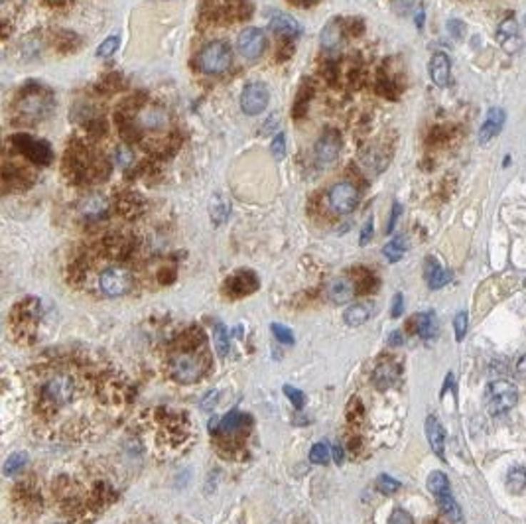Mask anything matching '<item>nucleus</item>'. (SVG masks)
I'll list each match as a JSON object with an SVG mask.
<instances>
[{
  "instance_id": "f257e3e1",
  "label": "nucleus",
  "mask_w": 526,
  "mask_h": 524,
  "mask_svg": "<svg viewBox=\"0 0 526 524\" xmlns=\"http://www.w3.org/2000/svg\"><path fill=\"white\" fill-rule=\"evenodd\" d=\"M518 400V391L517 386L505 381V378H499V381H493L489 383L485 388V404L487 408L491 410V414H507L510 408H515V404Z\"/></svg>"
},
{
  "instance_id": "f03ea898",
  "label": "nucleus",
  "mask_w": 526,
  "mask_h": 524,
  "mask_svg": "<svg viewBox=\"0 0 526 524\" xmlns=\"http://www.w3.org/2000/svg\"><path fill=\"white\" fill-rule=\"evenodd\" d=\"M199 69L207 75H217L227 71L231 64V49L225 41H211L201 49L198 58Z\"/></svg>"
},
{
  "instance_id": "7ed1b4c3",
  "label": "nucleus",
  "mask_w": 526,
  "mask_h": 524,
  "mask_svg": "<svg viewBox=\"0 0 526 524\" xmlns=\"http://www.w3.org/2000/svg\"><path fill=\"white\" fill-rule=\"evenodd\" d=\"M170 369H172V377L178 383L189 385V383H196V381L203 377L206 365H203V361L196 357V355H191V353H180V355L173 357Z\"/></svg>"
},
{
  "instance_id": "20e7f679",
  "label": "nucleus",
  "mask_w": 526,
  "mask_h": 524,
  "mask_svg": "<svg viewBox=\"0 0 526 524\" xmlns=\"http://www.w3.org/2000/svg\"><path fill=\"white\" fill-rule=\"evenodd\" d=\"M12 142L18 148V152H22L26 158H30L34 164L48 166L54 158V150L46 140L34 138L30 134H16V136H12Z\"/></svg>"
},
{
  "instance_id": "39448f33",
  "label": "nucleus",
  "mask_w": 526,
  "mask_h": 524,
  "mask_svg": "<svg viewBox=\"0 0 526 524\" xmlns=\"http://www.w3.org/2000/svg\"><path fill=\"white\" fill-rule=\"evenodd\" d=\"M99 286L111 298L124 296L132 288V274L126 268L113 266V268H107V271L101 274Z\"/></svg>"
},
{
  "instance_id": "423d86ee",
  "label": "nucleus",
  "mask_w": 526,
  "mask_h": 524,
  "mask_svg": "<svg viewBox=\"0 0 526 524\" xmlns=\"http://www.w3.org/2000/svg\"><path fill=\"white\" fill-rule=\"evenodd\" d=\"M328 197L331 209L338 211V213H351L355 207H357V203H359V191L349 181L335 183L333 188L329 189Z\"/></svg>"
},
{
  "instance_id": "0eeeda50",
  "label": "nucleus",
  "mask_w": 526,
  "mask_h": 524,
  "mask_svg": "<svg viewBox=\"0 0 526 524\" xmlns=\"http://www.w3.org/2000/svg\"><path fill=\"white\" fill-rule=\"evenodd\" d=\"M268 99H270V93L264 83H248L241 95V109L247 115H258L266 109Z\"/></svg>"
},
{
  "instance_id": "6e6552de",
  "label": "nucleus",
  "mask_w": 526,
  "mask_h": 524,
  "mask_svg": "<svg viewBox=\"0 0 526 524\" xmlns=\"http://www.w3.org/2000/svg\"><path fill=\"white\" fill-rule=\"evenodd\" d=\"M74 394L75 383L74 378L67 377V375H56V377L48 381V385L44 388V398L50 404H56V406L67 404L74 398Z\"/></svg>"
},
{
  "instance_id": "1a4fd4ad",
  "label": "nucleus",
  "mask_w": 526,
  "mask_h": 524,
  "mask_svg": "<svg viewBox=\"0 0 526 524\" xmlns=\"http://www.w3.org/2000/svg\"><path fill=\"white\" fill-rule=\"evenodd\" d=\"M238 54L247 59H258L266 48V36L258 28H247L238 34L237 40Z\"/></svg>"
},
{
  "instance_id": "9d476101",
  "label": "nucleus",
  "mask_w": 526,
  "mask_h": 524,
  "mask_svg": "<svg viewBox=\"0 0 526 524\" xmlns=\"http://www.w3.org/2000/svg\"><path fill=\"white\" fill-rule=\"evenodd\" d=\"M339 150H341V136H339L338 131H328L323 132L315 144V158L321 164H329L338 158Z\"/></svg>"
},
{
  "instance_id": "9b49d317",
  "label": "nucleus",
  "mask_w": 526,
  "mask_h": 524,
  "mask_svg": "<svg viewBox=\"0 0 526 524\" xmlns=\"http://www.w3.org/2000/svg\"><path fill=\"white\" fill-rule=\"evenodd\" d=\"M258 288V278L251 271H241L225 282V290L235 298L253 294Z\"/></svg>"
},
{
  "instance_id": "f8f14e48",
  "label": "nucleus",
  "mask_w": 526,
  "mask_h": 524,
  "mask_svg": "<svg viewBox=\"0 0 526 524\" xmlns=\"http://www.w3.org/2000/svg\"><path fill=\"white\" fill-rule=\"evenodd\" d=\"M18 111L26 116V119H41L50 113V103H48V97L41 95V93H32V95H24L20 105H18Z\"/></svg>"
},
{
  "instance_id": "ddd939ff",
  "label": "nucleus",
  "mask_w": 526,
  "mask_h": 524,
  "mask_svg": "<svg viewBox=\"0 0 526 524\" xmlns=\"http://www.w3.org/2000/svg\"><path fill=\"white\" fill-rule=\"evenodd\" d=\"M398 377H400V367L396 363H393V361H385L373 373V383L380 391H387V388L396 385Z\"/></svg>"
},
{
  "instance_id": "4468645a",
  "label": "nucleus",
  "mask_w": 526,
  "mask_h": 524,
  "mask_svg": "<svg viewBox=\"0 0 526 524\" xmlns=\"http://www.w3.org/2000/svg\"><path fill=\"white\" fill-rule=\"evenodd\" d=\"M502 124H505V111L502 109H491L485 123L481 124V129H479V144H487L489 140L495 138L501 132Z\"/></svg>"
},
{
  "instance_id": "2eb2a0df",
  "label": "nucleus",
  "mask_w": 526,
  "mask_h": 524,
  "mask_svg": "<svg viewBox=\"0 0 526 524\" xmlns=\"http://www.w3.org/2000/svg\"><path fill=\"white\" fill-rule=\"evenodd\" d=\"M450 74H452V61L450 58L438 51L434 54V58L430 61V75H432V81L436 83L438 87H445L450 83Z\"/></svg>"
},
{
  "instance_id": "dca6fc26",
  "label": "nucleus",
  "mask_w": 526,
  "mask_h": 524,
  "mask_svg": "<svg viewBox=\"0 0 526 524\" xmlns=\"http://www.w3.org/2000/svg\"><path fill=\"white\" fill-rule=\"evenodd\" d=\"M328 296L329 300L335 303L349 302V300L355 296V282L353 280L345 278V276L331 280V284L328 286Z\"/></svg>"
},
{
  "instance_id": "f3484780",
  "label": "nucleus",
  "mask_w": 526,
  "mask_h": 524,
  "mask_svg": "<svg viewBox=\"0 0 526 524\" xmlns=\"http://www.w3.org/2000/svg\"><path fill=\"white\" fill-rule=\"evenodd\" d=\"M426 435L428 442L432 445V450L436 455L444 458V445H445V432L442 424L438 422V418L430 416L426 420Z\"/></svg>"
},
{
  "instance_id": "a211bd4d",
  "label": "nucleus",
  "mask_w": 526,
  "mask_h": 524,
  "mask_svg": "<svg viewBox=\"0 0 526 524\" xmlns=\"http://www.w3.org/2000/svg\"><path fill=\"white\" fill-rule=\"evenodd\" d=\"M426 280L428 286L432 290L445 286L450 280H452V272L445 271L444 266H440V262L436 258H428L426 261Z\"/></svg>"
},
{
  "instance_id": "6ab92c4d",
  "label": "nucleus",
  "mask_w": 526,
  "mask_h": 524,
  "mask_svg": "<svg viewBox=\"0 0 526 524\" xmlns=\"http://www.w3.org/2000/svg\"><path fill=\"white\" fill-rule=\"evenodd\" d=\"M497 40L501 41L507 51H517L518 46H520V40H518V24L512 20V18L505 20V22L499 26Z\"/></svg>"
},
{
  "instance_id": "aec40b11",
  "label": "nucleus",
  "mask_w": 526,
  "mask_h": 524,
  "mask_svg": "<svg viewBox=\"0 0 526 524\" xmlns=\"http://www.w3.org/2000/svg\"><path fill=\"white\" fill-rule=\"evenodd\" d=\"M268 26H270L272 32L284 34V36H298L300 34V24H298L296 18H292L290 14H284V12H276L270 18Z\"/></svg>"
},
{
  "instance_id": "412c9836",
  "label": "nucleus",
  "mask_w": 526,
  "mask_h": 524,
  "mask_svg": "<svg viewBox=\"0 0 526 524\" xmlns=\"http://www.w3.org/2000/svg\"><path fill=\"white\" fill-rule=\"evenodd\" d=\"M251 422H253V418L248 416V414H243L238 410H231L229 414L221 420L219 432H223V434H235L238 430H245V426H248Z\"/></svg>"
},
{
  "instance_id": "4be33fe9",
  "label": "nucleus",
  "mask_w": 526,
  "mask_h": 524,
  "mask_svg": "<svg viewBox=\"0 0 526 524\" xmlns=\"http://www.w3.org/2000/svg\"><path fill=\"white\" fill-rule=\"evenodd\" d=\"M412 326L416 328V331H418V336L422 339H432V337L438 336V321L436 316L432 311L414 316L412 318Z\"/></svg>"
},
{
  "instance_id": "5701e85b",
  "label": "nucleus",
  "mask_w": 526,
  "mask_h": 524,
  "mask_svg": "<svg viewBox=\"0 0 526 524\" xmlns=\"http://www.w3.org/2000/svg\"><path fill=\"white\" fill-rule=\"evenodd\" d=\"M321 46L328 51H338L343 46V30L339 22H331L325 26V30L321 32Z\"/></svg>"
},
{
  "instance_id": "b1692460",
  "label": "nucleus",
  "mask_w": 526,
  "mask_h": 524,
  "mask_svg": "<svg viewBox=\"0 0 526 524\" xmlns=\"http://www.w3.org/2000/svg\"><path fill=\"white\" fill-rule=\"evenodd\" d=\"M373 316V306L369 303H353L343 313L347 326H363Z\"/></svg>"
},
{
  "instance_id": "393cba45",
  "label": "nucleus",
  "mask_w": 526,
  "mask_h": 524,
  "mask_svg": "<svg viewBox=\"0 0 526 524\" xmlns=\"http://www.w3.org/2000/svg\"><path fill=\"white\" fill-rule=\"evenodd\" d=\"M438 505L442 508V513L447 516V520H452V523L460 524L463 520V513H461L460 505L455 503V499L452 497V493H444V495H440L436 497Z\"/></svg>"
},
{
  "instance_id": "a878e982",
  "label": "nucleus",
  "mask_w": 526,
  "mask_h": 524,
  "mask_svg": "<svg viewBox=\"0 0 526 524\" xmlns=\"http://www.w3.org/2000/svg\"><path fill=\"white\" fill-rule=\"evenodd\" d=\"M28 465V455L22 453V451H18V453H12L6 461H4V467H2V471H4V475L6 477H14L18 473H22V469Z\"/></svg>"
},
{
  "instance_id": "bb28decb",
  "label": "nucleus",
  "mask_w": 526,
  "mask_h": 524,
  "mask_svg": "<svg viewBox=\"0 0 526 524\" xmlns=\"http://www.w3.org/2000/svg\"><path fill=\"white\" fill-rule=\"evenodd\" d=\"M428 489L434 493V497H440L444 493H450V481L442 471H432L428 477Z\"/></svg>"
},
{
  "instance_id": "cd10ccee",
  "label": "nucleus",
  "mask_w": 526,
  "mask_h": 524,
  "mask_svg": "<svg viewBox=\"0 0 526 524\" xmlns=\"http://www.w3.org/2000/svg\"><path fill=\"white\" fill-rule=\"evenodd\" d=\"M105 209H107V203H105V199H101L99 196L89 197L81 207L83 215H85V217H91V219L101 217V215L105 213Z\"/></svg>"
},
{
  "instance_id": "c85d7f7f",
  "label": "nucleus",
  "mask_w": 526,
  "mask_h": 524,
  "mask_svg": "<svg viewBox=\"0 0 526 524\" xmlns=\"http://www.w3.org/2000/svg\"><path fill=\"white\" fill-rule=\"evenodd\" d=\"M383 253H385V256L388 258V262H398L404 256V253H406V238L396 237L395 241H390V243L383 248Z\"/></svg>"
},
{
  "instance_id": "c756f323",
  "label": "nucleus",
  "mask_w": 526,
  "mask_h": 524,
  "mask_svg": "<svg viewBox=\"0 0 526 524\" xmlns=\"http://www.w3.org/2000/svg\"><path fill=\"white\" fill-rule=\"evenodd\" d=\"M213 341H215V349L217 353L225 357L229 353V333H227V328L223 326L221 321L215 323V331H213Z\"/></svg>"
},
{
  "instance_id": "7c9ffc66",
  "label": "nucleus",
  "mask_w": 526,
  "mask_h": 524,
  "mask_svg": "<svg viewBox=\"0 0 526 524\" xmlns=\"http://www.w3.org/2000/svg\"><path fill=\"white\" fill-rule=\"evenodd\" d=\"M525 483H526V473L525 467L517 465L510 469L509 473V489L512 493H522L525 491Z\"/></svg>"
},
{
  "instance_id": "2f4dec72",
  "label": "nucleus",
  "mask_w": 526,
  "mask_h": 524,
  "mask_svg": "<svg viewBox=\"0 0 526 524\" xmlns=\"http://www.w3.org/2000/svg\"><path fill=\"white\" fill-rule=\"evenodd\" d=\"M310 461L315 465H325L329 461V445L325 442H318L310 451Z\"/></svg>"
},
{
  "instance_id": "473e14b6",
  "label": "nucleus",
  "mask_w": 526,
  "mask_h": 524,
  "mask_svg": "<svg viewBox=\"0 0 526 524\" xmlns=\"http://www.w3.org/2000/svg\"><path fill=\"white\" fill-rule=\"evenodd\" d=\"M142 121H144V124L150 126V129H156V126H162V124H164L166 113L162 109H150L148 113L142 116Z\"/></svg>"
},
{
  "instance_id": "72a5a7b5",
  "label": "nucleus",
  "mask_w": 526,
  "mask_h": 524,
  "mask_svg": "<svg viewBox=\"0 0 526 524\" xmlns=\"http://www.w3.org/2000/svg\"><path fill=\"white\" fill-rule=\"evenodd\" d=\"M377 487H378V491H383L385 495H393V493H396L398 489H400V483L396 481L395 477L380 475L377 479Z\"/></svg>"
},
{
  "instance_id": "f704fd0d",
  "label": "nucleus",
  "mask_w": 526,
  "mask_h": 524,
  "mask_svg": "<svg viewBox=\"0 0 526 524\" xmlns=\"http://www.w3.org/2000/svg\"><path fill=\"white\" fill-rule=\"evenodd\" d=\"M116 48H118V38H116V36H111V38H107V40L103 41L99 48H97V56H99V58H111V56L116 51Z\"/></svg>"
},
{
  "instance_id": "c9c22d12",
  "label": "nucleus",
  "mask_w": 526,
  "mask_h": 524,
  "mask_svg": "<svg viewBox=\"0 0 526 524\" xmlns=\"http://www.w3.org/2000/svg\"><path fill=\"white\" fill-rule=\"evenodd\" d=\"M282 391H284V394H286V396H288L290 402H292V404H294V406H296L298 410H302V408H304V404H305V394L302 393V391H298V388H294V386H290V385L284 386V388H282Z\"/></svg>"
},
{
  "instance_id": "e433bc0d",
  "label": "nucleus",
  "mask_w": 526,
  "mask_h": 524,
  "mask_svg": "<svg viewBox=\"0 0 526 524\" xmlns=\"http://www.w3.org/2000/svg\"><path fill=\"white\" fill-rule=\"evenodd\" d=\"M270 150H272V156L276 158V160H282L284 156H286V138H284V134L278 132L274 140H272L270 144Z\"/></svg>"
},
{
  "instance_id": "4c0bfd02",
  "label": "nucleus",
  "mask_w": 526,
  "mask_h": 524,
  "mask_svg": "<svg viewBox=\"0 0 526 524\" xmlns=\"http://www.w3.org/2000/svg\"><path fill=\"white\" fill-rule=\"evenodd\" d=\"M270 329L280 343H294V333H292L288 328H284V326H280V323H272Z\"/></svg>"
},
{
  "instance_id": "58836bf2",
  "label": "nucleus",
  "mask_w": 526,
  "mask_h": 524,
  "mask_svg": "<svg viewBox=\"0 0 526 524\" xmlns=\"http://www.w3.org/2000/svg\"><path fill=\"white\" fill-rule=\"evenodd\" d=\"M453 326H455V339L461 341L465 333H467V313L465 311H460L453 320Z\"/></svg>"
},
{
  "instance_id": "ea45409f",
  "label": "nucleus",
  "mask_w": 526,
  "mask_h": 524,
  "mask_svg": "<svg viewBox=\"0 0 526 524\" xmlns=\"http://www.w3.org/2000/svg\"><path fill=\"white\" fill-rule=\"evenodd\" d=\"M388 524H414L412 516L404 508H396L395 513L388 518Z\"/></svg>"
},
{
  "instance_id": "a19ab883",
  "label": "nucleus",
  "mask_w": 526,
  "mask_h": 524,
  "mask_svg": "<svg viewBox=\"0 0 526 524\" xmlns=\"http://www.w3.org/2000/svg\"><path fill=\"white\" fill-rule=\"evenodd\" d=\"M229 213V205L227 203H213L211 205V215L215 217V221L221 223Z\"/></svg>"
},
{
  "instance_id": "79ce46f5",
  "label": "nucleus",
  "mask_w": 526,
  "mask_h": 524,
  "mask_svg": "<svg viewBox=\"0 0 526 524\" xmlns=\"http://www.w3.org/2000/svg\"><path fill=\"white\" fill-rule=\"evenodd\" d=\"M447 30H450V34H452L453 38H463V32H465V24L463 22H460V20H450L447 22Z\"/></svg>"
},
{
  "instance_id": "37998d69",
  "label": "nucleus",
  "mask_w": 526,
  "mask_h": 524,
  "mask_svg": "<svg viewBox=\"0 0 526 524\" xmlns=\"http://www.w3.org/2000/svg\"><path fill=\"white\" fill-rule=\"evenodd\" d=\"M373 229H375V223H373V217H370L369 221H367V225L363 227L361 238H359V245L365 246V245H367V243H369L370 238H373Z\"/></svg>"
},
{
  "instance_id": "c03bdc74",
  "label": "nucleus",
  "mask_w": 526,
  "mask_h": 524,
  "mask_svg": "<svg viewBox=\"0 0 526 524\" xmlns=\"http://www.w3.org/2000/svg\"><path fill=\"white\" fill-rule=\"evenodd\" d=\"M404 311V298L403 294H396L395 300H393V310H390V316L393 318H400Z\"/></svg>"
},
{
  "instance_id": "a18cd8bd",
  "label": "nucleus",
  "mask_w": 526,
  "mask_h": 524,
  "mask_svg": "<svg viewBox=\"0 0 526 524\" xmlns=\"http://www.w3.org/2000/svg\"><path fill=\"white\" fill-rule=\"evenodd\" d=\"M400 211H403V207H400L398 201H395V205H393V213H390V219H388L387 233H393V231H395V225H396V221H398V215H400Z\"/></svg>"
},
{
  "instance_id": "49530a36",
  "label": "nucleus",
  "mask_w": 526,
  "mask_h": 524,
  "mask_svg": "<svg viewBox=\"0 0 526 524\" xmlns=\"http://www.w3.org/2000/svg\"><path fill=\"white\" fill-rule=\"evenodd\" d=\"M116 162H118V166L131 164L132 162L131 150H126V148H118V150H116Z\"/></svg>"
},
{
  "instance_id": "de8ad7c7",
  "label": "nucleus",
  "mask_w": 526,
  "mask_h": 524,
  "mask_svg": "<svg viewBox=\"0 0 526 524\" xmlns=\"http://www.w3.org/2000/svg\"><path fill=\"white\" fill-rule=\"evenodd\" d=\"M217 396H219V393L217 391H213V393H209L206 396V400L201 402V408L203 410H209V408H213L215 406V402H217Z\"/></svg>"
},
{
  "instance_id": "09e8293b",
  "label": "nucleus",
  "mask_w": 526,
  "mask_h": 524,
  "mask_svg": "<svg viewBox=\"0 0 526 524\" xmlns=\"http://www.w3.org/2000/svg\"><path fill=\"white\" fill-rule=\"evenodd\" d=\"M403 341H404V337L400 331H393L390 337H388V345H390V347H398V345H403Z\"/></svg>"
},
{
  "instance_id": "8fccbe9b",
  "label": "nucleus",
  "mask_w": 526,
  "mask_h": 524,
  "mask_svg": "<svg viewBox=\"0 0 526 524\" xmlns=\"http://www.w3.org/2000/svg\"><path fill=\"white\" fill-rule=\"evenodd\" d=\"M333 459H335V463H343V459H345V451L339 443L333 445Z\"/></svg>"
},
{
  "instance_id": "3c124183",
  "label": "nucleus",
  "mask_w": 526,
  "mask_h": 524,
  "mask_svg": "<svg viewBox=\"0 0 526 524\" xmlns=\"http://www.w3.org/2000/svg\"><path fill=\"white\" fill-rule=\"evenodd\" d=\"M416 24H418V28L424 26V10H418V14H416Z\"/></svg>"
},
{
  "instance_id": "603ef678",
  "label": "nucleus",
  "mask_w": 526,
  "mask_h": 524,
  "mask_svg": "<svg viewBox=\"0 0 526 524\" xmlns=\"http://www.w3.org/2000/svg\"><path fill=\"white\" fill-rule=\"evenodd\" d=\"M294 4H298V6H308V4H312V2H315V0H292Z\"/></svg>"
},
{
  "instance_id": "864d4df0",
  "label": "nucleus",
  "mask_w": 526,
  "mask_h": 524,
  "mask_svg": "<svg viewBox=\"0 0 526 524\" xmlns=\"http://www.w3.org/2000/svg\"><path fill=\"white\" fill-rule=\"evenodd\" d=\"M2 2H4V0H0V4H2Z\"/></svg>"
}]
</instances>
